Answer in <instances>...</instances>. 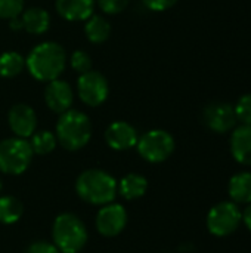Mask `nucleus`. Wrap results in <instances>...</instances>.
<instances>
[{"label":"nucleus","instance_id":"12","mask_svg":"<svg viewBox=\"0 0 251 253\" xmlns=\"http://www.w3.org/2000/svg\"><path fill=\"white\" fill-rule=\"evenodd\" d=\"M72 99H74L72 89L67 82L56 79V80L49 82V84L46 86L44 101L52 111L59 113V114L68 111L72 105Z\"/></svg>","mask_w":251,"mask_h":253},{"label":"nucleus","instance_id":"7","mask_svg":"<svg viewBox=\"0 0 251 253\" xmlns=\"http://www.w3.org/2000/svg\"><path fill=\"white\" fill-rule=\"evenodd\" d=\"M139 154L149 163H161L167 160L175 151L173 136L161 129L146 132L138 139Z\"/></svg>","mask_w":251,"mask_h":253},{"label":"nucleus","instance_id":"1","mask_svg":"<svg viewBox=\"0 0 251 253\" xmlns=\"http://www.w3.org/2000/svg\"><path fill=\"white\" fill-rule=\"evenodd\" d=\"M65 62V50L55 42H43L37 44L25 59L30 74L40 82L56 80L64 71Z\"/></svg>","mask_w":251,"mask_h":253},{"label":"nucleus","instance_id":"26","mask_svg":"<svg viewBox=\"0 0 251 253\" xmlns=\"http://www.w3.org/2000/svg\"><path fill=\"white\" fill-rule=\"evenodd\" d=\"M129 1L130 0H98V4L105 13L114 15L123 12L129 6Z\"/></svg>","mask_w":251,"mask_h":253},{"label":"nucleus","instance_id":"3","mask_svg":"<svg viewBox=\"0 0 251 253\" xmlns=\"http://www.w3.org/2000/svg\"><path fill=\"white\" fill-rule=\"evenodd\" d=\"M92 136V123L89 117L77 110H68L61 114L56 123V139L65 150L75 151L83 148Z\"/></svg>","mask_w":251,"mask_h":253},{"label":"nucleus","instance_id":"19","mask_svg":"<svg viewBox=\"0 0 251 253\" xmlns=\"http://www.w3.org/2000/svg\"><path fill=\"white\" fill-rule=\"evenodd\" d=\"M84 31H86L87 39L92 43H102L109 37L111 27L104 16L92 15L90 18H87V22L84 25Z\"/></svg>","mask_w":251,"mask_h":253},{"label":"nucleus","instance_id":"27","mask_svg":"<svg viewBox=\"0 0 251 253\" xmlns=\"http://www.w3.org/2000/svg\"><path fill=\"white\" fill-rule=\"evenodd\" d=\"M25 253H61L59 252V249L55 246V245H52V243H47V242H34V243H31L28 248H27V251Z\"/></svg>","mask_w":251,"mask_h":253},{"label":"nucleus","instance_id":"23","mask_svg":"<svg viewBox=\"0 0 251 253\" xmlns=\"http://www.w3.org/2000/svg\"><path fill=\"white\" fill-rule=\"evenodd\" d=\"M237 122H241L243 125H251V93L243 95L237 105L234 107Z\"/></svg>","mask_w":251,"mask_h":253},{"label":"nucleus","instance_id":"4","mask_svg":"<svg viewBox=\"0 0 251 253\" xmlns=\"http://www.w3.org/2000/svg\"><path fill=\"white\" fill-rule=\"evenodd\" d=\"M52 236L55 246L62 253H78L87 242L84 224L72 213H62L55 219Z\"/></svg>","mask_w":251,"mask_h":253},{"label":"nucleus","instance_id":"25","mask_svg":"<svg viewBox=\"0 0 251 253\" xmlns=\"http://www.w3.org/2000/svg\"><path fill=\"white\" fill-rule=\"evenodd\" d=\"M71 67L78 74H84V73L92 70V59H90V56L86 52L75 50L71 55Z\"/></svg>","mask_w":251,"mask_h":253},{"label":"nucleus","instance_id":"5","mask_svg":"<svg viewBox=\"0 0 251 253\" xmlns=\"http://www.w3.org/2000/svg\"><path fill=\"white\" fill-rule=\"evenodd\" d=\"M33 148L24 138H9L0 142V172L21 175L33 160Z\"/></svg>","mask_w":251,"mask_h":253},{"label":"nucleus","instance_id":"21","mask_svg":"<svg viewBox=\"0 0 251 253\" xmlns=\"http://www.w3.org/2000/svg\"><path fill=\"white\" fill-rule=\"evenodd\" d=\"M25 67V59L18 52H4L0 55V76L3 77H15Z\"/></svg>","mask_w":251,"mask_h":253},{"label":"nucleus","instance_id":"8","mask_svg":"<svg viewBox=\"0 0 251 253\" xmlns=\"http://www.w3.org/2000/svg\"><path fill=\"white\" fill-rule=\"evenodd\" d=\"M77 90H78L80 99L86 105L98 107L107 99L109 87H108L107 79L101 73L90 70L84 74H80V79L77 83Z\"/></svg>","mask_w":251,"mask_h":253},{"label":"nucleus","instance_id":"28","mask_svg":"<svg viewBox=\"0 0 251 253\" xmlns=\"http://www.w3.org/2000/svg\"><path fill=\"white\" fill-rule=\"evenodd\" d=\"M178 0H143V4L154 12H163L176 4Z\"/></svg>","mask_w":251,"mask_h":253},{"label":"nucleus","instance_id":"15","mask_svg":"<svg viewBox=\"0 0 251 253\" xmlns=\"http://www.w3.org/2000/svg\"><path fill=\"white\" fill-rule=\"evenodd\" d=\"M95 0H56L58 13L67 21H84L93 15Z\"/></svg>","mask_w":251,"mask_h":253},{"label":"nucleus","instance_id":"24","mask_svg":"<svg viewBox=\"0 0 251 253\" xmlns=\"http://www.w3.org/2000/svg\"><path fill=\"white\" fill-rule=\"evenodd\" d=\"M24 10V0H0V18L13 19Z\"/></svg>","mask_w":251,"mask_h":253},{"label":"nucleus","instance_id":"10","mask_svg":"<svg viewBox=\"0 0 251 253\" xmlns=\"http://www.w3.org/2000/svg\"><path fill=\"white\" fill-rule=\"evenodd\" d=\"M204 122L213 132L225 133L237 123L235 110L228 102H213L204 110Z\"/></svg>","mask_w":251,"mask_h":253},{"label":"nucleus","instance_id":"6","mask_svg":"<svg viewBox=\"0 0 251 253\" xmlns=\"http://www.w3.org/2000/svg\"><path fill=\"white\" fill-rule=\"evenodd\" d=\"M243 222V212L234 202H220L207 215V228L216 237L234 234Z\"/></svg>","mask_w":251,"mask_h":253},{"label":"nucleus","instance_id":"2","mask_svg":"<svg viewBox=\"0 0 251 253\" xmlns=\"http://www.w3.org/2000/svg\"><path fill=\"white\" fill-rule=\"evenodd\" d=\"M75 191L81 200L90 205L104 206L115 199L118 184L108 172L101 169H89L77 178Z\"/></svg>","mask_w":251,"mask_h":253},{"label":"nucleus","instance_id":"30","mask_svg":"<svg viewBox=\"0 0 251 253\" xmlns=\"http://www.w3.org/2000/svg\"><path fill=\"white\" fill-rule=\"evenodd\" d=\"M0 191H1V179H0Z\"/></svg>","mask_w":251,"mask_h":253},{"label":"nucleus","instance_id":"13","mask_svg":"<svg viewBox=\"0 0 251 253\" xmlns=\"http://www.w3.org/2000/svg\"><path fill=\"white\" fill-rule=\"evenodd\" d=\"M107 144L117 151H124L138 144V132L127 122H114L105 132Z\"/></svg>","mask_w":251,"mask_h":253},{"label":"nucleus","instance_id":"29","mask_svg":"<svg viewBox=\"0 0 251 253\" xmlns=\"http://www.w3.org/2000/svg\"><path fill=\"white\" fill-rule=\"evenodd\" d=\"M243 221H244L246 227L249 228V231L251 233V203L246 208V211L243 213Z\"/></svg>","mask_w":251,"mask_h":253},{"label":"nucleus","instance_id":"14","mask_svg":"<svg viewBox=\"0 0 251 253\" xmlns=\"http://www.w3.org/2000/svg\"><path fill=\"white\" fill-rule=\"evenodd\" d=\"M231 153L238 163L251 166V125H243L234 130L231 136Z\"/></svg>","mask_w":251,"mask_h":253},{"label":"nucleus","instance_id":"18","mask_svg":"<svg viewBox=\"0 0 251 253\" xmlns=\"http://www.w3.org/2000/svg\"><path fill=\"white\" fill-rule=\"evenodd\" d=\"M146 188H148L146 178L142 175H138V173L126 175L118 184V193L127 200L141 199L146 193Z\"/></svg>","mask_w":251,"mask_h":253},{"label":"nucleus","instance_id":"16","mask_svg":"<svg viewBox=\"0 0 251 253\" xmlns=\"http://www.w3.org/2000/svg\"><path fill=\"white\" fill-rule=\"evenodd\" d=\"M229 197L237 205L251 203V172H240L229 179Z\"/></svg>","mask_w":251,"mask_h":253},{"label":"nucleus","instance_id":"22","mask_svg":"<svg viewBox=\"0 0 251 253\" xmlns=\"http://www.w3.org/2000/svg\"><path fill=\"white\" fill-rule=\"evenodd\" d=\"M56 142H58V139H56V136L52 132L41 130V132H37V133L34 132L31 135L30 145H31L34 154L44 156V154H49V153H52L55 150Z\"/></svg>","mask_w":251,"mask_h":253},{"label":"nucleus","instance_id":"20","mask_svg":"<svg viewBox=\"0 0 251 253\" xmlns=\"http://www.w3.org/2000/svg\"><path fill=\"white\" fill-rule=\"evenodd\" d=\"M24 213V206L22 203L12 196H4L0 197V222L10 225L15 224L21 219Z\"/></svg>","mask_w":251,"mask_h":253},{"label":"nucleus","instance_id":"9","mask_svg":"<svg viewBox=\"0 0 251 253\" xmlns=\"http://www.w3.org/2000/svg\"><path fill=\"white\" fill-rule=\"evenodd\" d=\"M127 224V212L121 205H104L96 215V228L105 237L118 236Z\"/></svg>","mask_w":251,"mask_h":253},{"label":"nucleus","instance_id":"17","mask_svg":"<svg viewBox=\"0 0 251 253\" xmlns=\"http://www.w3.org/2000/svg\"><path fill=\"white\" fill-rule=\"evenodd\" d=\"M21 22L22 28L30 34H43L50 25V16L41 7H30L22 13Z\"/></svg>","mask_w":251,"mask_h":253},{"label":"nucleus","instance_id":"11","mask_svg":"<svg viewBox=\"0 0 251 253\" xmlns=\"http://www.w3.org/2000/svg\"><path fill=\"white\" fill-rule=\"evenodd\" d=\"M9 126L18 138H28L36 132L37 116L30 105L18 104L13 105L9 111Z\"/></svg>","mask_w":251,"mask_h":253}]
</instances>
